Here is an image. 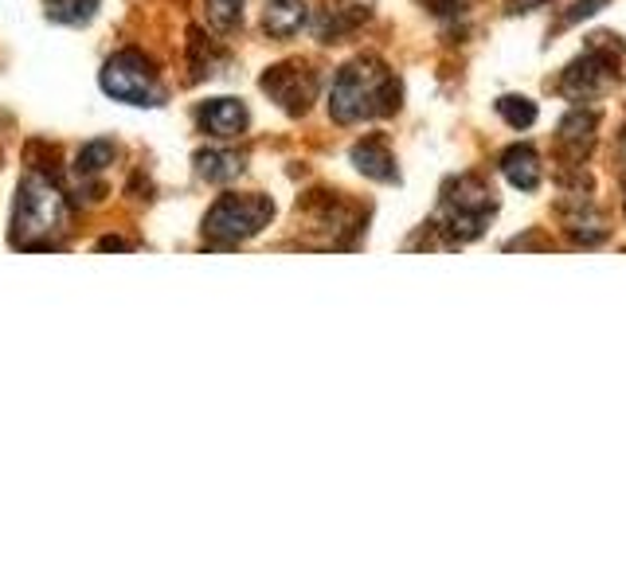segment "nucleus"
<instances>
[{"label":"nucleus","instance_id":"obj_1","mask_svg":"<svg viewBox=\"0 0 626 586\" xmlns=\"http://www.w3.org/2000/svg\"><path fill=\"white\" fill-rule=\"evenodd\" d=\"M400 106V82L376 59H356L337 71L329 90V114L337 122H364V117H384Z\"/></svg>","mask_w":626,"mask_h":586},{"label":"nucleus","instance_id":"obj_2","mask_svg":"<svg viewBox=\"0 0 626 586\" xmlns=\"http://www.w3.org/2000/svg\"><path fill=\"white\" fill-rule=\"evenodd\" d=\"M67 227V204L51 180L28 176L16 192V215H12V243L36 246V234H55Z\"/></svg>","mask_w":626,"mask_h":586},{"label":"nucleus","instance_id":"obj_3","mask_svg":"<svg viewBox=\"0 0 626 586\" xmlns=\"http://www.w3.org/2000/svg\"><path fill=\"white\" fill-rule=\"evenodd\" d=\"M493 212H498V200L478 176H459L442 188V224L459 239H478Z\"/></svg>","mask_w":626,"mask_h":586},{"label":"nucleus","instance_id":"obj_4","mask_svg":"<svg viewBox=\"0 0 626 586\" xmlns=\"http://www.w3.org/2000/svg\"><path fill=\"white\" fill-rule=\"evenodd\" d=\"M611 39H615V36H599V43H591V48H587L584 55H579L576 63L564 71L560 90H564L567 98H576V102H591V98H599L603 90L615 87L618 63H623V48H618V43H611Z\"/></svg>","mask_w":626,"mask_h":586},{"label":"nucleus","instance_id":"obj_5","mask_svg":"<svg viewBox=\"0 0 626 586\" xmlns=\"http://www.w3.org/2000/svg\"><path fill=\"white\" fill-rule=\"evenodd\" d=\"M274 204L266 195H224L220 204L208 212L204 234L215 243H243L271 224Z\"/></svg>","mask_w":626,"mask_h":586},{"label":"nucleus","instance_id":"obj_6","mask_svg":"<svg viewBox=\"0 0 626 586\" xmlns=\"http://www.w3.org/2000/svg\"><path fill=\"white\" fill-rule=\"evenodd\" d=\"M102 90L117 102H129V106H161L165 102V87L156 82V71L137 51H122L110 59L102 67Z\"/></svg>","mask_w":626,"mask_h":586},{"label":"nucleus","instance_id":"obj_7","mask_svg":"<svg viewBox=\"0 0 626 586\" xmlns=\"http://www.w3.org/2000/svg\"><path fill=\"white\" fill-rule=\"evenodd\" d=\"M263 90L290 114H305L317 94V75L305 67H274L271 75H263Z\"/></svg>","mask_w":626,"mask_h":586},{"label":"nucleus","instance_id":"obj_8","mask_svg":"<svg viewBox=\"0 0 626 586\" xmlns=\"http://www.w3.org/2000/svg\"><path fill=\"white\" fill-rule=\"evenodd\" d=\"M200 126H204L208 133H215V137L243 133V126H247L243 102H235V98H215V102H208V106L200 110Z\"/></svg>","mask_w":626,"mask_h":586},{"label":"nucleus","instance_id":"obj_9","mask_svg":"<svg viewBox=\"0 0 626 586\" xmlns=\"http://www.w3.org/2000/svg\"><path fill=\"white\" fill-rule=\"evenodd\" d=\"M305 20H310V12H305L302 0H271L263 12V28L274 39H293L305 28Z\"/></svg>","mask_w":626,"mask_h":586},{"label":"nucleus","instance_id":"obj_10","mask_svg":"<svg viewBox=\"0 0 626 586\" xmlns=\"http://www.w3.org/2000/svg\"><path fill=\"white\" fill-rule=\"evenodd\" d=\"M501 173H505L509 184L521 188V192H533V188L540 184V161L528 145L505 149V153H501Z\"/></svg>","mask_w":626,"mask_h":586},{"label":"nucleus","instance_id":"obj_11","mask_svg":"<svg viewBox=\"0 0 626 586\" xmlns=\"http://www.w3.org/2000/svg\"><path fill=\"white\" fill-rule=\"evenodd\" d=\"M596 126L599 117L591 114V110H572V114L560 122V145H564L567 153L584 156L587 149L596 145Z\"/></svg>","mask_w":626,"mask_h":586},{"label":"nucleus","instance_id":"obj_12","mask_svg":"<svg viewBox=\"0 0 626 586\" xmlns=\"http://www.w3.org/2000/svg\"><path fill=\"white\" fill-rule=\"evenodd\" d=\"M352 165L372 180H396V161L380 141H364V145L352 149Z\"/></svg>","mask_w":626,"mask_h":586},{"label":"nucleus","instance_id":"obj_13","mask_svg":"<svg viewBox=\"0 0 626 586\" xmlns=\"http://www.w3.org/2000/svg\"><path fill=\"white\" fill-rule=\"evenodd\" d=\"M196 168H200V176L212 180V184H227V180H235V176L243 173V156L224 153V149H208V153L196 156Z\"/></svg>","mask_w":626,"mask_h":586},{"label":"nucleus","instance_id":"obj_14","mask_svg":"<svg viewBox=\"0 0 626 586\" xmlns=\"http://www.w3.org/2000/svg\"><path fill=\"white\" fill-rule=\"evenodd\" d=\"M204 12L215 31H231L243 20V0H204Z\"/></svg>","mask_w":626,"mask_h":586},{"label":"nucleus","instance_id":"obj_15","mask_svg":"<svg viewBox=\"0 0 626 586\" xmlns=\"http://www.w3.org/2000/svg\"><path fill=\"white\" fill-rule=\"evenodd\" d=\"M498 114L505 117L513 129H528L533 122H537V106H533L528 98H521V94H505V98H501Z\"/></svg>","mask_w":626,"mask_h":586},{"label":"nucleus","instance_id":"obj_16","mask_svg":"<svg viewBox=\"0 0 626 586\" xmlns=\"http://www.w3.org/2000/svg\"><path fill=\"white\" fill-rule=\"evenodd\" d=\"M98 9V0H48V16L59 24H83Z\"/></svg>","mask_w":626,"mask_h":586},{"label":"nucleus","instance_id":"obj_17","mask_svg":"<svg viewBox=\"0 0 626 586\" xmlns=\"http://www.w3.org/2000/svg\"><path fill=\"white\" fill-rule=\"evenodd\" d=\"M110 161H114V145L110 141H95V145H87L78 153V173H102Z\"/></svg>","mask_w":626,"mask_h":586},{"label":"nucleus","instance_id":"obj_18","mask_svg":"<svg viewBox=\"0 0 626 586\" xmlns=\"http://www.w3.org/2000/svg\"><path fill=\"white\" fill-rule=\"evenodd\" d=\"M603 4H606V0H579L576 9H572V12H567V16H564V24H576V20L591 16V12H599V9H603Z\"/></svg>","mask_w":626,"mask_h":586},{"label":"nucleus","instance_id":"obj_19","mask_svg":"<svg viewBox=\"0 0 626 586\" xmlns=\"http://www.w3.org/2000/svg\"><path fill=\"white\" fill-rule=\"evenodd\" d=\"M533 4H544V0H509V12H528Z\"/></svg>","mask_w":626,"mask_h":586},{"label":"nucleus","instance_id":"obj_20","mask_svg":"<svg viewBox=\"0 0 626 586\" xmlns=\"http://www.w3.org/2000/svg\"><path fill=\"white\" fill-rule=\"evenodd\" d=\"M623 149H626V129H623Z\"/></svg>","mask_w":626,"mask_h":586}]
</instances>
